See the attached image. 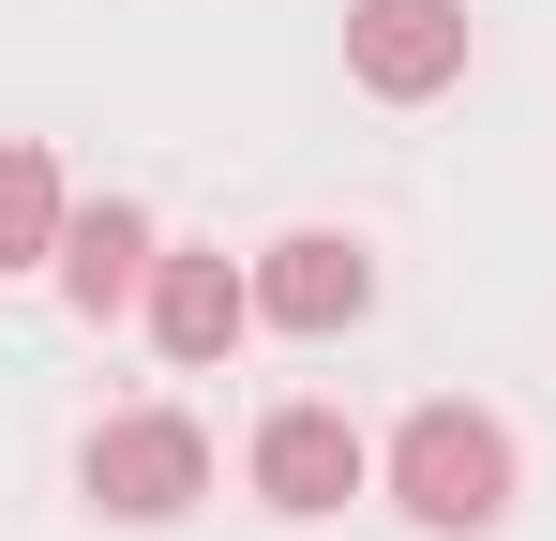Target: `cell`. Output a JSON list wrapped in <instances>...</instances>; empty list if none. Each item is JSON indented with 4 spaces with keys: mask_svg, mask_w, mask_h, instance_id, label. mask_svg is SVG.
<instances>
[{
    "mask_svg": "<svg viewBox=\"0 0 556 541\" xmlns=\"http://www.w3.org/2000/svg\"><path fill=\"white\" fill-rule=\"evenodd\" d=\"M346 76L376 105H437L466 76V0H346Z\"/></svg>",
    "mask_w": 556,
    "mask_h": 541,
    "instance_id": "obj_3",
    "label": "cell"
},
{
    "mask_svg": "<svg viewBox=\"0 0 556 541\" xmlns=\"http://www.w3.org/2000/svg\"><path fill=\"white\" fill-rule=\"evenodd\" d=\"M151 256H166V241H151V211H121V196H105V211L61 226V301H76V316H121V301H151Z\"/></svg>",
    "mask_w": 556,
    "mask_h": 541,
    "instance_id": "obj_7",
    "label": "cell"
},
{
    "mask_svg": "<svg viewBox=\"0 0 556 541\" xmlns=\"http://www.w3.org/2000/svg\"><path fill=\"white\" fill-rule=\"evenodd\" d=\"M362 301H376V256L331 241V226L271 241V270H256V316H271V331H362Z\"/></svg>",
    "mask_w": 556,
    "mask_h": 541,
    "instance_id": "obj_5",
    "label": "cell"
},
{
    "mask_svg": "<svg viewBox=\"0 0 556 541\" xmlns=\"http://www.w3.org/2000/svg\"><path fill=\"white\" fill-rule=\"evenodd\" d=\"M61 166L30 151V136H0V270H61Z\"/></svg>",
    "mask_w": 556,
    "mask_h": 541,
    "instance_id": "obj_8",
    "label": "cell"
},
{
    "mask_svg": "<svg viewBox=\"0 0 556 541\" xmlns=\"http://www.w3.org/2000/svg\"><path fill=\"white\" fill-rule=\"evenodd\" d=\"M391 496H406V527L481 541L496 512H511V437H496L481 406H421V422L391 437Z\"/></svg>",
    "mask_w": 556,
    "mask_h": 541,
    "instance_id": "obj_1",
    "label": "cell"
},
{
    "mask_svg": "<svg viewBox=\"0 0 556 541\" xmlns=\"http://www.w3.org/2000/svg\"><path fill=\"white\" fill-rule=\"evenodd\" d=\"M256 331V270H226V256H151V347L166 361H226Z\"/></svg>",
    "mask_w": 556,
    "mask_h": 541,
    "instance_id": "obj_6",
    "label": "cell"
},
{
    "mask_svg": "<svg viewBox=\"0 0 556 541\" xmlns=\"http://www.w3.org/2000/svg\"><path fill=\"white\" fill-rule=\"evenodd\" d=\"M362 466H376V451L346 437V406H271V422H256V496L301 512V527H316V512H346V496H362Z\"/></svg>",
    "mask_w": 556,
    "mask_h": 541,
    "instance_id": "obj_4",
    "label": "cell"
},
{
    "mask_svg": "<svg viewBox=\"0 0 556 541\" xmlns=\"http://www.w3.org/2000/svg\"><path fill=\"white\" fill-rule=\"evenodd\" d=\"M76 481H91V512H121V527H166V512L211 496V437H195L181 406H121V422L76 451Z\"/></svg>",
    "mask_w": 556,
    "mask_h": 541,
    "instance_id": "obj_2",
    "label": "cell"
}]
</instances>
